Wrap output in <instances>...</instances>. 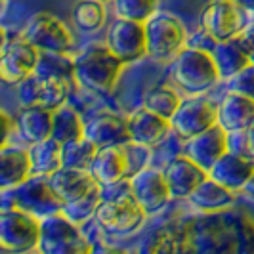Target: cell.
Returning a JSON list of instances; mask_svg holds the SVG:
<instances>
[{
  "mask_svg": "<svg viewBox=\"0 0 254 254\" xmlns=\"http://www.w3.org/2000/svg\"><path fill=\"white\" fill-rule=\"evenodd\" d=\"M140 254H254V218L233 208L176 218L149 233Z\"/></svg>",
  "mask_w": 254,
  "mask_h": 254,
  "instance_id": "1",
  "label": "cell"
},
{
  "mask_svg": "<svg viewBox=\"0 0 254 254\" xmlns=\"http://www.w3.org/2000/svg\"><path fill=\"white\" fill-rule=\"evenodd\" d=\"M170 78L176 90L188 98L204 96L222 80L212 60V54L204 48L186 46L170 64Z\"/></svg>",
  "mask_w": 254,
  "mask_h": 254,
  "instance_id": "2",
  "label": "cell"
},
{
  "mask_svg": "<svg viewBox=\"0 0 254 254\" xmlns=\"http://www.w3.org/2000/svg\"><path fill=\"white\" fill-rule=\"evenodd\" d=\"M123 65L105 44H92L75 56V82L90 94H109L121 76Z\"/></svg>",
  "mask_w": 254,
  "mask_h": 254,
  "instance_id": "3",
  "label": "cell"
},
{
  "mask_svg": "<svg viewBox=\"0 0 254 254\" xmlns=\"http://www.w3.org/2000/svg\"><path fill=\"white\" fill-rule=\"evenodd\" d=\"M2 208H17L38 220L64 212V203L52 190L50 180L42 176H31L21 186L2 191Z\"/></svg>",
  "mask_w": 254,
  "mask_h": 254,
  "instance_id": "4",
  "label": "cell"
},
{
  "mask_svg": "<svg viewBox=\"0 0 254 254\" xmlns=\"http://www.w3.org/2000/svg\"><path fill=\"white\" fill-rule=\"evenodd\" d=\"M94 243L64 212L40 220V254H92Z\"/></svg>",
  "mask_w": 254,
  "mask_h": 254,
  "instance_id": "5",
  "label": "cell"
},
{
  "mask_svg": "<svg viewBox=\"0 0 254 254\" xmlns=\"http://www.w3.org/2000/svg\"><path fill=\"white\" fill-rule=\"evenodd\" d=\"M40 243V220L17 208L0 212V249L4 254H33Z\"/></svg>",
  "mask_w": 254,
  "mask_h": 254,
  "instance_id": "6",
  "label": "cell"
},
{
  "mask_svg": "<svg viewBox=\"0 0 254 254\" xmlns=\"http://www.w3.org/2000/svg\"><path fill=\"white\" fill-rule=\"evenodd\" d=\"M40 52L21 35L10 37L6 29L0 31V78L6 84L17 86L37 71Z\"/></svg>",
  "mask_w": 254,
  "mask_h": 254,
  "instance_id": "7",
  "label": "cell"
},
{
  "mask_svg": "<svg viewBox=\"0 0 254 254\" xmlns=\"http://www.w3.org/2000/svg\"><path fill=\"white\" fill-rule=\"evenodd\" d=\"M147 56L157 62H172L186 48V27L180 17L157 12L145 23Z\"/></svg>",
  "mask_w": 254,
  "mask_h": 254,
  "instance_id": "8",
  "label": "cell"
},
{
  "mask_svg": "<svg viewBox=\"0 0 254 254\" xmlns=\"http://www.w3.org/2000/svg\"><path fill=\"white\" fill-rule=\"evenodd\" d=\"M27 42H31L38 52L50 54H69L75 46V37L64 21L50 12L35 13L21 33Z\"/></svg>",
  "mask_w": 254,
  "mask_h": 254,
  "instance_id": "9",
  "label": "cell"
},
{
  "mask_svg": "<svg viewBox=\"0 0 254 254\" xmlns=\"http://www.w3.org/2000/svg\"><path fill=\"white\" fill-rule=\"evenodd\" d=\"M247 13L231 0H210L201 12V29L212 42L233 40L249 27Z\"/></svg>",
  "mask_w": 254,
  "mask_h": 254,
  "instance_id": "10",
  "label": "cell"
},
{
  "mask_svg": "<svg viewBox=\"0 0 254 254\" xmlns=\"http://www.w3.org/2000/svg\"><path fill=\"white\" fill-rule=\"evenodd\" d=\"M218 125V103L204 96L184 98L178 111L170 119L172 134L182 141L191 140Z\"/></svg>",
  "mask_w": 254,
  "mask_h": 254,
  "instance_id": "11",
  "label": "cell"
},
{
  "mask_svg": "<svg viewBox=\"0 0 254 254\" xmlns=\"http://www.w3.org/2000/svg\"><path fill=\"white\" fill-rule=\"evenodd\" d=\"M94 220L105 233L115 237H128L140 231L147 214L132 197L125 201H102Z\"/></svg>",
  "mask_w": 254,
  "mask_h": 254,
  "instance_id": "12",
  "label": "cell"
},
{
  "mask_svg": "<svg viewBox=\"0 0 254 254\" xmlns=\"http://www.w3.org/2000/svg\"><path fill=\"white\" fill-rule=\"evenodd\" d=\"M15 96L21 107H46L56 111L67 103L69 82L33 73L15 86Z\"/></svg>",
  "mask_w": 254,
  "mask_h": 254,
  "instance_id": "13",
  "label": "cell"
},
{
  "mask_svg": "<svg viewBox=\"0 0 254 254\" xmlns=\"http://www.w3.org/2000/svg\"><path fill=\"white\" fill-rule=\"evenodd\" d=\"M105 46L123 64L138 62L143 56H147L145 23L128 21V19H119L117 17L107 29Z\"/></svg>",
  "mask_w": 254,
  "mask_h": 254,
  "instance_id": "14",
  "label": "cell"
},
{
  "mask_svg": "<svg viewBox=\"0 0 254 254\" xmlns=\"http://www.w3.org/2000/svg\"><path fill=\"white\" fill-rule=\"evenodd\" d=\"M130 188L134 201L140 204V208L147 216L161 212L172 199L163 170L155 166H145L143 170L136 172L130 178Z\"/></svg>",
  "mask_w": 254,
  "mask_h": 254,
  "instance_id": "15",
  "label": "cell"
},
{
  "mask_svg": "<svg viewBox=\"0 0 254 254\" xmlns=\"http://www.w3.org/2000/svg\"><path fill=\"white\" fill-rule=\"evenodd\" d=\"M228 153V132L218 127H212L203 134L186 140L182 145V155L190 157L195 165L210 172V168Z\"/></svg>",
  "mask_w": 254,
  "mask_h": 254,
  "instance_id": "16",
  "label": "cell"
},
{
  "mask_svg": "<svg viewBox=\"0 0 254 254\" xmlns=\"http://www.w3.org/2000/svg\"><path fill=\"white\" fill-rule=\"evenodd\" d=\"M163 174L168 184V190L172 199H190V195L197 190L204 180L208 178V172L195 165L190 157L176 155L172 157L163 168Z\"/></svg>",
  "mask_w": 254,
  "mask_h": 254,
  "instance_id": "17",
  "label": "cell"
},
{
  "mask_svg": "<svg viewBox=\"0 0 254 254\" xmlns=\"http://www.w3.org/2000/svg\"><path fill=\"white\" fill-rule=\"evenodd\" d=\"M84 138L92 141L98 149L127 145L130 141L128 117L115 113L94 115L84 125Z\"/></svg>",
  "mask_w": 254,
  "mask_h": 254,
  "instance_id": "18",
  "label": "cell"
},
{
  "mask_svg": "<svg viewBox=\"0 0 254 254\" xmlns=\"http://www.w3.org/2000/svg\"><path fill=\"white\" fill-rule=\"evenodd\" d=\"M128 130H130V141L143 147H155L163 143L168 138V134H172L170 121L151 113L143 105L132 115H128Z\"/></svg>",
  "mask_w": 254,
  "mask_h": 254,
  "instance_id": "19",
  "label": "cell"
},
{
  "mask_svg": "<svg viewBox=\"0 0 254 254\" xmlns=\"http://www.w3.org/2000/svg\"><path fill=\"white\" fill-rule=\"evenodd\" d=\"M254 174V159L247 155H237V153L228 151L216 165L210 168L208 176L222 184L224 188L231 190L233 193H239L245 190L251 176Z\"/></svg>",
  "mask_w": 254,
  "mask_h": 254,
  "instance_id": "20",
  "label": "cell"
},
{
  "mask_svg": "<svg viewBox=\"0 0 254 254\" xmlns=\"http://www.w3.org/2000/svg\"><path fill=\"white\" fill-rule=\"evenodd\" d=\"M254 125V100L231 92L218 102V127L231 132H247Z\"/></svg>",
  "mask_w": 254,
  "mask_h": 254,
  "instance_id": "21",
  "label": "cell"
},
{
  "mask_svg": "<svg viewBox=\"0 0 254 254\" xmlns=\"http://www.w3.org/2000/svg\"><path fill=\"white\" fill-rule=\"evenodd\" d=\"M48 180H50L52 190L56 191V195L62 199L64 204L73 203L76 199L88 195L90 191H94L100 186L90 170H76V168H65V166L54 172Z\"/></svg>",
  "mask_w": 254,
  "mask_h": 254,
  "instance_id": "22",
  "label": "cell"
},
{
  "mask_svg": "<svg viewBox=\"0 0 254 254\" xmlns=\"http://www.w3.org/2000/svg\"><path fill=\"white\" fill-rule=\"evenodd\" d=\"M33 176L31 155L25 147L4 145L0 149V191L13 190Z\"/></svg>",
  "mask_w": 254,
  "mask_h": 254,
  "instance_id": "23",
  "label": "cell"
},
{
  "mask_svg": "<svg viewBox=\"0 0 254 254\" xmlns=\"http://www.w3.org/2000/svg\"><path fill=\"white\" fill-rule=\"evenodd\" d=\"M52 125H54V111L46 107H21L19 113L15 115L17 136L29 147L52 138Z\"/></svg>",
  "mask_w": 254,
  "mask_h": 254,
  "instance_id": "24",
  "label": "cell"
},
{
  "mask_svg": "<svg viewBox=\"0 0 254 254\" xmlns=\"http://www.w3.org/2000/svg\"><path fill=\"white\" fill-rule=\"evenodd\" d=\"M90 172L94 174L100 186H109L115 182L130 178V165H128L125 145L98 149V155L90 166Z\"/></svg>",
  "mask_w": 254,
  "mask_h": 254,
  "instance_id": "25",
  "label": "cell"
},
{
  "mask_svg": "<svg viewBox=\"0 0 254 254\" xmlns=\"http://www.w3.org/2000/svg\"><path fill=\"white\" fill-rule=\"evenodd\" d=\"M188 201L197 212L214 214V212H226V210L233 208L235 193L208 176L197 190L191 193Z\"/></svg>",
  "mask_w": 254,
  "mask_h": 254,
  "instance_id": "26",
  "label": "cell"
},
{
  "mask_svg": "<svg viewBox=\"0 0 254 254\" xmlns=\"http://www.w3.org/2000/svg\"><path fill=\"white\" fill-rule=\"evenodd\" d=\"M64 145L54 138L35 143L29 147L31 165H33V176L50 178L54 172L64 168Z\"/></svg>",
  "mask_w": 254,
  "mask_h": 254,
  "instance_id": "27",
  "label": "cell"
},
{
  "mask_svg": "<svg viewBox=\"0 0 254 254\" xmlns=\"http://www.w3.org/2000/svg\"><path fill=\"white\" fill-rule=\"evenodd\" d=\"M212 60L218 69V75L222 80H231L241 73L247 65L251 64L249 58L245 56V52L239 48V44L233 40H226V42H216L212 46Z\"/></svg>",
  "mask_w": 254,
  "mask_h": 254,
  "instance_id": "28",
  "label": "cell"
},
{
  "mask_svg": "<svg viewBox=\"0 0 254 254\" xmlns=\"http://www.w3.org/2000/svg\"><path fill=\"white\" fill-rule=\"evenodd\" d=\"M84 125L80 113L71 105H62L54 111V125H52V138L58 140L62 145L84 138Z\"/></svg>",
  "mask_w": 254,
  "mask_h": 254,
  "instance_id": "29",
  "label": "cell"
},
{
  "mask_svg": "<svg viewBox=\"0 0 254 254\" xmlns=\"http://www.w3.org/2000/svg\"><path fill=\"white\" fill-rule=\"evenodd\" d=\"M73 25L82 33H96L105 25L103 0H78L71 10Z\"/></svg>",
  "mask_w": 254,
  "mask_h": 254,
  "instance_id": "30",
  "label": "cell"
},
{
  "mask_svg": "<svg viewBox=\"0 0 254 254\" xmlns=\"http://www.w3.org/2000/svg\"><path fill=\"white\" fill-rule=\"evenodd\" d=\"M35 73L71 84V82H75V58H71L69 54L40 52V60H38Z\"/></svg>",
  "mask_w": 254,
  "mask_h": 254,
  "instance_id": "31",
  "label": "cell"
},
{
  "mask_svg": "<svg viewBox=\"0 0 254 254\" xmlns=\"http://www.w3.org/2000/svg\"><path fill=\"white\" fill-rule=\"evenodd\" d=\"M182 100L184 98L180 96L176 88H172V86H155V88H151L145 94L143 107L149 109L151 113L170 121L174 117V113L178 111Z\"/></svg>",
  "mask_w": 254,
  "mask_h": 254,
  "instance_id": "32",
  "label": "cell"
},
{
  "mask_svg": "<svg viewBox=\"0 0 254 254\" xmlns=\"http://www.w3.org/2000/svg\"><path fill=\"white\" fill-rule=\"evenodd\" d=\"M64 166L65 168H76V170H90L94 163L98 147L86 138H78L75 141L64 143Z\"/></svg>",
  "mask_w": 254,
  "mask_h": 254,
  "instance_id": "33",
  "label": "cell"
},
{
  "mask_svg": "<svg viewBox=\"0 0 254 254\" xmlns=\"http://www.w3.org/2000/svg\"><path fill=\"white\" fill-rule=\"evenodd\" d=\"M100 204H102V186H98L94 191H90L88 195L76 199L73 203L64 204V214L69 218L73 224L82 226V224H86L88 220L96 218V212H98Z\"/></svg>",
  "mask_w": 254,
  "mask_h": 254,
  "instance_id": "34",
  "label": "cell"
},
{
  "mask_svg": "<svg viewBox=\"0 0 254 254\" xmlns=\"http://www.w3.org/2000/svg\"><path fill=\"white\" fill-rule=\"evenodd\" d=\"M113 10L119 19L147 23L159 12V0H113Z\"/></svg>",
  "mask_w": 254,
  "mask_h": 254,
  "instance_id": "35",
  "label": "cell"
},
{
  "mask_svg": "<svg viewBox=\"0 0 254 254\" xmlns=\"http://www.w3.org/2000/svg\"><path fill=\"white\" fill-rule=\"evenodd\" d=\"M229 90L254 100V64H249L235 78L229 80Z\"/></svg>",
  "mask_w": 254,
  "mask_h": 254,
  "instance_id": "36",
  "label": "cell"
},
{
  "mask_svg": "<svg viewBox=\"0 0 254 254\" xmlns=\"http://www.w3.org/2000/svg\"><path fill=\"white\" fill-rule=\"evenodd\" d=\"M228 151L251 157L249 155V138H247V132H231V134H228Z\"/></svg>",
  "mask_w": 254,
  "mask_h": 254,
  "instance_id": "37",
  "label": "cell"
},
{
  "mask_svg": "<svg viewBox=\"0 0 254 254\" xmlns=\"http://www.w3.org/2000/svg\"><path fill=\"white\" fill-rule=\"evenodd\" d=\"M235 42H237L239 48L245 52V56L249 58V62L254 64V25L247 27L241 35L235 38Z\"/></svg>",
  "mask_w": 254,
  "mask_h": 254,
  "instance_id": "38",
  "label": "cell"
},
{
  "mask_svg": "<svg viewBox=\"0 0 254 254\" xmlns=\"http://www.w3.org/2000/svg\"><path fill=\"white\" fill-rule=\"evenodd\" d=\"M2 127H4V134H2V147H4V145H10L8 140L17 132L15 130V119L8 117L6 113H2Z\"/></svg>",
  "mask_w": 254,
  "mask_h": 254,
  "instance_id": "39",
  "label": "cell"
},
{
  "mask_svg": "<svg viewBox=\"0 0 254 254\" xmlns=\"http://www.w3.org/2000/svg\"><path fill=\"white\" fill-rule=\"evenodd\" d=\"M92 254H128L127 251L113 247V245H105V243H94V251Z\"/></svg>",
  "mask_w": 254,
  "mask_h": 254,
  "instance_id": "40",
  "label": "cell"
},
{
  "mask_svg": "<svg viewBox=\"0 0 254 254\" xmlns=\"http://www.w3.org/2000/svg\"><path fill=\"white\" fill-rule=\"evenodd\" d=\"M233 4H237L239 8H243L245 12H254V0H231Z\"/></svg>",
  "mask_w": 254,
  "mask_h": 254,
  "instance_id": "41",
  "label": "cell"
},
{
  "mask_svg": "<svg viewBox=\"0 0 254 254\" xmlns=\"http://www.w3.org/2000/svg\"><path fill=\"white\" fill-rule=\"evenodd\" d=\"M247 138H249V155L254 159V125L247 130Z\"/></svg>",
  "mask_w": 254,
  "mask_h": 254,
  "instance_id": "42",
  "label": "cell"
},
{
  "mask_svg": "<svg viewBox=\"0 0 254 254\" xmlns=\"http://www.w3.org/2000/svg\"><path fill=\"white\" fill-rule=\"evenodd\" d=\"M243 193L249 197V199H253L254 201V174L251 176V180H249V184L245 186V190H243Z\"/></svg>",
  "mask_w": 254,
  "mask_h": 254,
  "instance_id": "43",
  "label": "cell"
},
{
  "mask_svg": "<svg viewBox=\"0 0 254 254\" xmlns=\"http://www.w3.org/2000/svg\"><path fill=\"white\" fill-rule=\"evenodd\" d=\"M33 254H40V253H38V251H37V253H33Z\"/></svg>",
  "mask_w": 254,
  "mask_h": 254,
  "instance_id": "44",
  "label": "cell"
}]
</instances>
